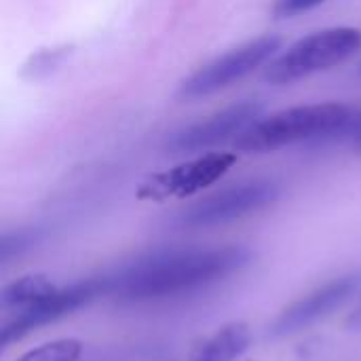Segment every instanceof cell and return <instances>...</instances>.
Listing matches in <instances>:
<instances>
[{
  "label": "cell",
  "mask_w": 361,
  "mask_h": 361,
  "mask_svg": "<svg viewBox=\"0 0 361 361\" xmlns=\"http://www.w3.org/2000/svg\"><path fill=\"white\" fill-rule=\"evenodd\" d=\"M250 260L252 252L241 245L157 254L108 277V294L125 305L171 300L239 273Z\"/></svg>",
  "instance_id": "cell-1"
},
{
  "label": "cell",
  "mask_w": 361,
  "mask_h": 361,
  "mask_svg": "<svg viewBox=\"0 0 361 361\" xmlns=\"http://www.w3.org/2000/svg\"><path fill=\"white\" fill-rule=\"evenodd\" d=\"M360 129V108L341 102L307 104L258 118L250 129H245L235 140V148L237 152L262 154L275 152L286 146L338 137L351 131L357 133Z\"/></svg>",
  "instance_id": "cell-2"
},
{
  "label": "cell",
  "mask_w": 361,
  "mask_h": 361,
  "mask_svg": "<svg viewBox=\"0 0 361 361\" xmlns=\"http://www.w3.org/2000/svg\"><path fill=\"white\" fill-rule=\"evenodd\" d=\"M360 49V27H326L296 40L281 55L271 59L264 70V78L273 85H290L347 61Z\"/></svg>",
  "instance_id": "cell-3"
},
{
  "label": "cell",
  "mask_w": 361,
  "mask_h": 361,
  "mask_svg": "<svg viewBox=\"0 0 361 361\" xmlns=\"http://www.w3.org/2000/svg\"><path fill=\"white\" fill-rule=\"evenodd\" d=\"M281 49V38L279 36H260L254 38L220 57L214 61L201 66L197 72H192L188 78L182 80L178 89V97L184 102H195L207 95H214L237 80L245 78L260 66L269 63L271 59L277 57V51Z\"/></svg>",
  "instance_id": "cell-4"
},
{
  "label": "cell",
  "mask_w": 361,
  "mask_h": 361,
  "mask_svg": "<svg viewBox=\"0 0 361 361\" xmlns=\"http://www.w3.org/2000/svg\"><path fill=\"white\" fill-rule=\"evenodd\" d=\"M279 199V186L269 180H252L220 192H214L180 216V226L184 228H214L224 226L235 220L247 218Z\"/></svg>",
  "instance_id": "cell-5"
},
{
  "label": "cell",
  "mask_w": 361,
  "mask_h": 361,
  "mask_svg": "<svg viewBox=\"0 0 361 361\" xmlns=\"http://www.w3.org/2000/svg\"><path fill=\"white\" fill-rule=\"evenodd\" d=\"M108 290H110L108 277L82 279L68 288H57L49 296L13 313V317L8 322H4L2 330H0V345L6 347L11 343L21 341L23 336L32 334L34 330L74 313L76 309L89 305L93 298H97L102 294H108Z\"/></svg>",
  "instance_id": "cell-6"
},
{
  "label": "cell",
  "mask_w": 361,
  "mask_h": 361,
  "mask_svg": "<svg viewBox=\"0 0 361 361\" xmlns=\"http://www.w3.org/2000/svg\"><path fill=\"white\" fill-rule=\"evenodd\" d=\"M235 163L237 152H209L203 157H195L167 171L150 176L140 186L137 197L146 201H165L197 195L199 190L224 178Z\"/></svg>",
  "instance_id": "cell-7"
},
{
  "label": "cell",
  "mask_w": 361,
  "mask_h": 361,
  "mask_svg": "<svg viewBox=\"0 0 361 361\" xmlns=\"http://www.w3.org/2000/svg\"><path fill=\"white\" fill-rule=\"evenodd\" d=\"M361 290V273H349L326 281L302 298L288 305L271 324L273 336H292L326 319Z\"/></svg>",
  "instance_id": "cell-8"
},
{
  "label": "cell",
  "mask_w": 361,
  "mask_h": 361,
  "mask_svg": "<svg viewBox=\"0 0 361 361\" xmlns=\"http://www.w3.org/2000/svg\"><path fill=\"white\" fill-rule=\"evenodd\" d=\"M262 114V104L256 99H243L239 104H233L205 121L192 123L180 131H176L169 142L167 150L173 154H188L207 150L212 146H218L231 137H239L245 129H250Z\"/></svg>",
  "instance_id": "cell-9"
},
{
  "label": "cell",
  "mask_w": 361,
  "mask_h": 361,
  "mask_svg": "<svg viewBox=\"0 0 361 361\" xmlns=\"http://www.w3.org/2000/svg\"><path fill=\"white\" fill-rule=\"evenodd\" d=\"M252 345V330L245 322L222 326L216 334L205 338L192 353L190 361H235Z\"/></svg>",
  "instance_id": "cell-10"
},
{
  "label": "cell",
  "mask_w": 361,
  "mask_h": 361,
  "mask_svg": "<svg viewBox=\"0 0 361 361\" xmlns=\"http://www.w3.org/2000/svg\"><path fill=\"white\" fill-rule=\"evenodd\" d=\"M57 288L53 286V281L47 275L40 273H32V275H23L15 281H11L8 286L2 288L0 294V307L4 311H21L34 302H38L40 298L49 296L51 292H55Z\"/></svg>",
  "instance_id": "cell-11"
},
{
  "label": "cell",
  "mask_w": 361,
  "mask_h": 361,
  "mask_svg": "<svg viewBox=\"0 0 361 361\" xmlns=\"http://www.w3.org/2000/svg\"><path fill=\"white\" fill-rule=\"evenodd\" d=\"M72 53H74V44H55V47L38 49L23 61L21 76L30 82L44 80V78L53 76Z\"/></svg>",
  "instance_id": "cell-12"
},
{
  "label": "cell",
  "mask_w": 361,
  "mask_h": 361,
  "mask_svg": "<svg viewBox=\"0 0 361 361\" xmlns=\"http://www.w3.org/2000/svg\"><path fill=\"white\" fill-rule=\"evenodd\" d=\"M82 355V343L76 338H61L44 343L15 361H78Z\"/></svg>",
  "instance_id": "cell-13"
},
{
  "label": "cell",
  "mask_w": 361,
  "mask_h": 361,
  "mask_svg": "<svg viewBox=\"0 0 361 361\" xmlns=\"http://www.w3.org/2000/svg\"><path fill=\"white\" fill-rule=\"evenodd\" d=\"M324 2L326 0H279L275 6V15L277 17H296V15L307 13Z\"/></svg>",
  "instance_id": "cell-14"
},
{
  "label": "cell",
  "mask_w": 361,
  "mask_h": 361,
  "mask_svg": "<svg viewBox=\"0 0 361 361\" xmlns=\"http://www.w3.org/2000/svg\"><path fill=\"white\" fill-rule=\"evenodd\" d=\"M345 326H347L349 330H361V302L355 307V311L347 317Z\"/></svg>",
  "instance_id": "cell-15"
},
{
  "label": "cell",
  "mask_w": 361,
  "mask_h": 361,
  "mask_svg": "<svg viewBox=\"0 0 361 361\" xmlns=\"http://www.w3.org/2000/svg\"><path fill=\"white\" fill-rule=\"evenodd\" d=\"M357 146H360V148H361V129H360V131H357Z\"/></svg>",
  "instance_id": "cell-16"
}]
</instances>
